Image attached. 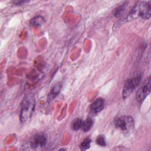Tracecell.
Wrapping results in <instances>:
<instances>
[{
  "label": "cell",
  "instance_id": "6da1fadb",
  "mask_svg": "<svg viewBox=\"0 0 151 151\" xmlns=\"http://www.w3.org/2000/svg\"><path fill=\"white\" fill-rule=\"evenodd\" d=\"M35 106V99L31 95L25 96L21 104L19 118L21 122H26L32 116Z\"/></svg>",
  "mask_w": 151,
  "mask_h": 151
},
{
  "label": "cell",
  "instance_id": "7a4b0ae2",
  "mask_svg": "<svg viewBox=\"0 0 151 151\" xmlns=\"http://www.w3.org/2000/svg\"><path fill=\"white\" fill-rule=\"evenodd\" d=\"M150 2H139L131 10L128 15V19H133L140 17L145 19L150 18Z\"/></svg>",
  "mask_w": 151,
  "mask_h": 151
},
{
  "label": "cell",
  "instance_id": "3957f363",
  "mask_svg": "<svg viewBox=\"0 0 151 151\" xmlns=\"http://www.w3.org/2000/svg\"><path fill=\"white\" fill-rule=\"evenodd\" d=\"M141 78V74L140 73H137L126 81L122 91V97L124 99L128 97L134 91L136 87L139 84Z\"/></svg>",
  "mask_w": 151,
  "mask_h": 151
},
{
  "label": "cell",
  "instance_id": "277c9868",
  "mask_svg": "<svg viewBox=\"0 0 151 151\" xmlns=\"http://www.w3.org/2000/svg\"><path fill=\"white\" fill-rule=\"evenodd\" d=\"M134 120L132 117L123 116L118 117L114 121L115 126L124 132H129L134 127Z\"/></svg>",
  "mask_w": 151,
  "mask_h": 151
},
{
  "label": "cell",
  "instance_id": "5b68a950",
  "mask_svg": "<svg viewBox=\"0 0 151 151\" xmlns=\"http://www.w3.org/2000/svg\"><path fill=\"white\" fill-rule=\"evenodd\" d=\"M151 90V79L149 76L143 83L136 93V98L139 103H142L149 94Z\"/></svg>",
  "mask_w": 151,
  "mask_h": 151
},
{
  "label": "cell",
  "instance_id": "8992f818",
  "mask_svg": "<svg viewBox=\"0 0 151 151\" xmlns=\"http://www.w3.org/2000/svg\"><path fill=\"white\" fill-rule=\"evenodd\" d=\"M30 145L34 149L43 147L46 145L47 137L42 133H39L34 135L30 140Z\"/></svg>",
  "mask_w": 151,
  "mask_h": 151
},
{
  "label": "cell",
  "instance_id": "52a82bcc",
  "mask_svg": "<svg viewBox=\"0 0 151 151\" xmlns=\"http://www.w3.org/2000/svg\"><path fill=\"white\" fill-rule=\"evenodd\" d=\"M104 107V101L102 98H98L96 99L90 105V110L94 113H97L100 112Z\"/></svg>",
  "mask_w": 151,
  "mask_h": 151
},
{
  "label": "cell",
  "instance_id": "ba28073f",
  "mask_svg": "<svg viewBox=\"0 0 151 151\" xmlns=\"http://www.w3.org/2000/svg\"><path fill=\"white\" fill-rule=\"evenodd\" d=\"M61 87H62V85L60 83L55 84L52 87L48 96V98L50 100H52L54 98L56 97V96L59 93Z\"/></svg>",
  "mask_w": 151,
  "mask_h": 151
},
{
  "label": "cell",
  "instance_id": "9c48e42d",
  "mask_svg": "<svg viewBox=\"0 0 151 151\" xmlns=\"http://www.w3.org/2000/svg\"><path fill=\"white\" fill-rule=\"evenodd\" d=\"M44 22V18L42 17L39 15L32 18L29 22V24L32 27H40L43 24Z\"/></svg>",
  "mask_w": 151,
  "mask_h": 151
},
{
  "label": "cell",
  "instance_id": "30bf717a",
  "mask_svg": "<svg viewBox=\"0 0 151 151\" xmlns=\"http://www.w3.org/2000/svg\"><path fill=\"white\" fill-rule=\"evenodd\" d=\"M93 122L91 118H87L85 121L83 122L82 129L84 132H88L92 127Z\"/></svg>",
  "mask_w": 151,
  "mask_h": 151
},
{
  "label": "cell",
  "instance_id": "8fae6325",
  "mask_svg": "<svg viewBox=\"0 0 151 151\" xmlns=\"http://www.w3.org/2000/svg\"><path fill=\"white\" fill-rule=\"evenodd\" d=\"M91 139L88 137L85 138L80 144V149L82 150H86L90 148L91 144Z\"/></svg>",
  "mask_w": 151,
  "mask_h": 151
},
{
  "label": "cell",
  "instance_id": "7c38bea8",
  "mask_svg": "<svg viewBox=\"0 0 151 151\" xmlns=\"http://www.w3.org/2000/svg\"><path fill=\"white\" fill-rule=\"evenodd\" d=\"M83 120L81 119H76L72 124V127L74 130H78L82 128L83 124Z\"/></svg>",
  "mask_w": 151,
  "mask_h": 151
},
{
  "label": "cell",
  "instance_id": "4fadbf2b",
  "mask_svg": "<svg viewBox=\"0 0 151 151\" xmlns=\"http://www.w3.org/2000/svg\"><path fill=\"white\" fill-rule=\"evenodd\" d=\"M125 9H126V5L125 4L119 6L115 11V12H114L115 17H117V18L121 17L123 15V14L124 13Z\"/></svg>",
  "mask_w": 151,
  "mask_h": 151
},
{
  "label": "cell",
  "instance_id": "5bb4252c",
  "mask_svg": "<svg viewBox=\"0 0 151 151\" xmlns=\"http://www.w3.org/2000/svg\"><path fill=\"white\" fill-rule=\"evenodd\" d=\"M96 143L101 146H105L106 145V139L105 137L103 135L100 134L99 136H98L96 138Z\"/></svg>",
  "mask_w": 151,
  "mask_h": 151
},
{
  "label": "cell",
  "instance_id": "9a60e30c",
  "mask_svg": "<svg viewBox=\"0 0 151 151\" xmlns=\"http://www.w3.org/2000/svg\"><path fill=\"white\" fill-rule=\"evenodd\" d=\"M12 2L15 5H24V4H26V3L29 2V1H14Z\"/></svg>",
  "mask_w": 151,
  "mask_h": 151
}]
</instances>
